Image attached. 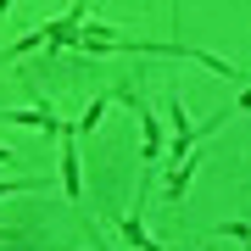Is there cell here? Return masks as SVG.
Wrapping results in <instances>:
<instances>
[{
  "instance_id": "obj_1",
  "label": "cell",
  "mask_w": 251,
  "mask_h": 251,
  "mask_svg": "<svg viewBox=\"0 0 251 251\" xmlns=\"http://www.w3.org/2000/svg\"><path fill=\"white\" fill-rule=\"evenodd\" d=\"M168 112H173V145H168V156H162V162H173V168L196 156V145H201L206 134H212L218 123H229V112H218L206 128H196V123H190V112H184V100H179V90H168Z\"/></svg>"
},
{
  "instance_id": "obj_2",
  "label": "cell",
  "mask_w": 251,
  "mask_h": 251,
  "mask_svg": "<svg viewBox=\"0 0 251 251\" xmlns=\"http://www.w3.org/2000/svg\"><path fill=\"white\" fill-rule=\"evenodd\" d=\"M117 95H123L128 106L140 112V140H145V173H151L156 162H162V123H156V112H145V100H140L134 90H117Z\"/></svg>"
},
{
  "instance_id": "obj_3",
  "label": "cell",
  "mask_w": 251,
  "mask_h": 251,
  "mask_svg": "<svg viewBox=\"0 0 251 251\" xmlns=\"http://www.w3.org/2000/svg\"><path fill=\"white\" fill-rule=\"evenodd\" d=\"M62 190H67L73 206L84 201V179H78V123H67V134H62Z\"/></svg>"
},
{
  "instance_id": "obj_4",
  "label": "cell",
  "mask_w": 251,
  "mask_h": 251,
  "mask_svg": "<svg viewBox=\"0 0 251 251\" xmlns=\"http://www.w3.org/2000/svg\"><path fill=\"white\" fill-rule=\"evenodd\" d=\"M0 123H23V128H39V134H50V140H62L67 134V117H56V112H0Z\"/></svg>"
},
{
  "instance_id": "obj_5",
  "label": "cell",
  "mask_w": 251,
  "mask_h": 251,
  "mask_svg": "<svg viewBox=\"0 0 251 251\" xmlns=\"http://www.w3.org/2000/svg\"><path fill=\"white\" fill-rule=\"evenodd\" d=\"M196 162H201V156H190V162H179V168L168 173V184H162V201H184L190 179H196Z\"/></svg>"
},
{
  "instance_id": "obj_6",
  "label": "cell",
  "mask_w": 251,
  "mask_h": 251,
  "mask_svg": "<svg viewBox=\"0 0 251 251\" xmlns=\"http://www.w3.org/2000/svg\"><path fill=\"white\" fill-rule=\"evenodd\" d=\"M106 106H112V95H95L90 106H84V117H78V140L90 134V128H100V117H106Z\"/></svg>"
},
{
  "instance_id": "obj_7",
  "label": "cell",
  "mask_w": 251,
  "mask_h": 251,
  "mask_svg": "<svg viewBox=\"0 0 251 251\" xmlns=\"http://www.w3.org/2000/svg\"><path fill=\"white\" fill-rule=\"evenodd\" d=\"M45 179L39 173H17V179H0V196H11V190H39Z\"/></svg>"
},
{
  "instance_id": "obj_8",
  "label": "cell",
  "mask_w": 251,
  "mask_h": 251,
  "mask_svg": "<svg viewBox=\"0 0 251 251\" xmlns=\"http://www.w3.org/2000/svg\"><path fill=\"white\" fill-rule=\"evenodd\" d=\"M212 234H229V240H251V224H218Z\"/></svg>"
},
{
  "instance_id": "obj_9",
  "label": "cell",
  "mask_w": 251,
  "mask_h": 251,
  "mask_svg": "<svg viewBox=\"0 0 251 251\" xmlns=\"http://www.w3.org/2000/svg\"><path fill=\"white\" fill-rule=\"evenodd\" d=\"M0 162H17V156H11V151H6V145H0Z\"/></svg>"
}]
</instances>
